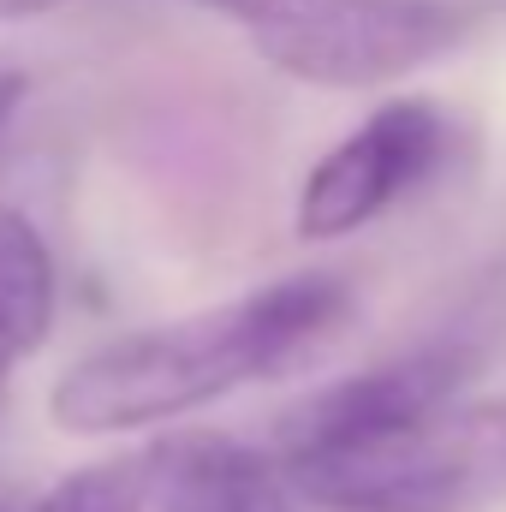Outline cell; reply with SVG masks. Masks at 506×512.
<instances>
[{
  "instance_id": "obj_1",
  "label": "cell",
  "mask_w": 506,
  "mask_h": 512,
  "mask_svg": "<svg viewBox=\"0 0 506 512\" xmlns=\"http://www.w3.org/2000/svg\"><path fill=\"white\" fill-rule=\"evenodd\" d=\"M346 316H352V286L340 274H286L233 304L84 352L48 387V417L66 435L179 423L239 387L304 364L346 328Z\"/></svg>"
},
{
  "instance_id": "obj_9",
  "label": "cell",
  "mask_w": 506,
  "mask_h": 512,
  "mask_svg": "<svg viewBox=\"0 0 506 512\" xmlns=\"http://www.w3.org/2000/svg\"><path fill=\"white\" fill-rule=\"evenodd\" d=\"M18 102H24V78H18V72H0V131L18 114Z\"/></svg>"
},
{
  "instance_id": "obj_4",
  "label": "cell",
  "mask_w": 506,
  "mask_h": 512,
  "mask_svg": "<svg viewBox=\"0 0 506 512\" xmlns=\"http://www.w3.org/2000/svg\"><path fill=\"white\" fill-rule=\"evenodd\" d=\"M459 126L429 96H393L358 131H346L298 185V239H346L417 197L447 161Z\"/></svg>"
},
{
  "instance_id": "obj_10",
  "label": "cell",
  "mask_w": 506,
  "mask_h": 512,
  "mask_svg": "<svg viewBox=\"0 0 506 512\" xmlns=\"http://www.w3.org/2000/svg\"><path fill=\"white\" fill-rule=\"evenodd\" d=\"M0 512H6V507H0Z\"/></svg>"
},
{
  "instance_id": "obj_8",
  "label": "cell",
  "mask_w": 506,
  "mask_h": 512,
  "mask_svg": "<svg viewBox=\"0 0 506 512\" xmlns=\"http://www.w3.org/2000/svg\"><path fill=\"white\" fill-rule=\"evenodd\" d=\"M149 489H155L149 459H102L60 477L30 512H143Z\"/></svg>"
},
{
  "instance_id": "obj_5",
  "label": "cell",
  "mask_w": 506,
  "mask_h": 512,
  "mask_svg": "<svg viewBox=\"0 0 506 512\" xmlns=\"http://www.w3.org/2000/svg\"><path fill=\"white\" fill-rule=\"evenodd\" d=\"M483 370V346L471 334H447V340H423L387 364H370L358 376L334 387H316L310 399H298L280 429H274V459L298 465V459H322V453H346L381 441L453 399H465L471 376Z\"/></svg>"
},
{
  "instance_id": "obj_6",
  "label": "cell",
  "mask_w": 506,
  "mask_h": 512,
  "mask_svg": "<svg viewBox=\"0 0 506 512\" xmlns=\"http://www.w3.org/2000/svg\"><path fill=\"white\" fill-rule=\"evenodd\" d=\"M161 512H304L286 465L233 435H191L155 459Z\"/></svg>"
},
{
  "instance_id": "obj_3",
  "label": "cell",
  "mask_w": 506,
  "mask_h": 512,
  "mask_svg": "<svg viewBox=\"0 0 506 512\" xmlns=\"http://www.w3.org/2000/svg\"><path fill=\"white\" fill-rule=\"evenodd\" d=\"M227 12L286 78L322 90H376L453 54L471 30L441 0H197Z\"/></svg>"
},
{
  "instance_id": "obj_7",
  "label": "cell",
  "mask_w": 506,
  "mask_h": 512,
  "mask_svg": "<svg viewBox=\"0 0 506 512\" xmlns=\"http://www.w3.org/2000/svg\"><path fill=\"white\" fill-rule=\"evenodd\" d=\"M54 328V256L36 221L0 209V393L18 358H30Z\"/></svg>"
},
{
  "instance_id": "obj_2",
  "label": "cell",
  "mask_w": 506,
  "mask_h": 512,
  "mask_svg": "<svg viewBox=\"0 0 506 512\" xmlns=\"http://www.w3.org/2000/svg\"><path fill=\"white\" fill-rule=\"evenodd\" d=\"M316 512H489L506 501V393L453 399L381 441L286 465Z\"/></svg>"
}]
</instances>
